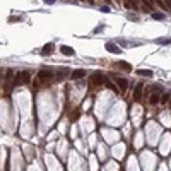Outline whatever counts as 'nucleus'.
I'll use <instances>...</instances> for the list:
<instances>
[{
	"mask_svg": "<svg viewBox=\"0 0 171 171\" xmlns=\"http://www.w3.org/2000/svg\"><path fill=\"white\" fill-rule=\"evenodd\" d=\"M104 79H106V77H104L101 72H96V74L91 75L89 82H91V86H103V84H104Z\"/></svg>",
	"mask_w": 171,
	"mask_h": 171,
	"instance_id": "1",
	"label": "nucleus"
},
{
	"mask_svg": "<svg viewBox=\"0 0 171 171\" xmlns=\"http://www.w3.org/2000/svg\"><path fill=\"white\" fill-rule=\"evenodd\" d=\"M142 89H144V84H137L135 89H134V101L139 103L140 98H142Z\"/></svg>",
	"mask_w": 171,
	"mask_h": 171,
	"instance_id": "2",
	"label": "nucleus"
},
{
	"mask_svg": "<svg viewBox=\"0 0 171 171\" xmlns=\"http://www.w3.org/2000/svg\"><path fill=\"white\" fill-rule=\"evenodd\" d=\"M36 79L46 82V81H51V79H53V74H51V72H38V77H36Z\"/></svg>",
	"mask_w": 171,
	"mask_h": 171,
	"instance_id": "3",
	"label": "nucleus"
},
{
	"mask_svg": "<svg viewBox=\"0 0 171 171\" xmlns=\"http://www.w3.org/2000/svg\"><path fill=\"white\" fill-rule=\"evenodd\" d=\"M104 46H106V50H108L110 53H122V50H120L115 43H106Z\"/></svg>",
	"mask_w": 171,
	"mask_h": 171,
	"instance_id": "4",
	"label": "nucleus"
},
{
	"mask_svg": "<svg viewBox=\"0 0 171 171\" xmlns=\"http://www.w3.org/2000/svg\"><path fill=\"white\" fill-rule=\"evenodd\" d=\"M115 82L120 86V89H122V91H125V89H127V86H128L127 79H123V77H115Z\"/></svg>",
	"mask_w": 171,
	"mask_h": 171,
	"instance_id": "5",
	"label": "nucleus"
},
{
	"mask_svg": "<svg viewBox=\"0 0 171 171\" xmlns=\"http://www.w3.org/2000/svg\"><path fill=\"white\" fill-rule=\"evenodd\" d=\"M115 67H118V69H122V70H127V72H130V70H132V65H130V63H127V62H116V63H115Z\"/></svg>",
	"mask_w": 171,
	"mask_h": 171,
	"instance_id": "6",
	"label": "nucleus"
},
{
	"mask_svg": "<svg viewBox=\"0 0 171 171\" xmlns=\"http://www.w3.org/2000/svg\"><path fill=\"white\" fill-rule=\"evenodd\" d=\"M84 75H86V72H84L82 69H77V70H74V72L70 74V77H72V79H82Z\"/></svg>",
	"mask_w": 171,
	"mask_h": 171,
	"instance_id": "7",
	"label": "nucleus"
},
{
	"mask_svg": "<svg viewBox=\"0 0 171 171\" xmlns=\"http://www.w3.org/2000/svg\"><path fill=\"white\" fill-rule=\"evenodd\" d=\"M51 51H53V45H51V43L45 45V46H43V50H41V53H43V55H50Z\"/></svg>",
	"mask_w": 171,
	"mask_h": 171,
	"instance_id": "8",
	"label": "nucleus"
},
{
	"mask_svg": "<svg viewBox=\"0 0 171 171\" xmlns=\"http://www.w3.org/2000/svg\"><path fill=\"white\" fill-rule=\"evenodd\" d=\"M60 51H62L63 55H74V50H72L70 46H62V48H60Z\"/></svg>",
	"mask_w": 171,
	"mask_h": 171,
	"instance_id": "9",
	"label": "nucleus"
},
{
	"mask_svg": "<svg viewBox=\"0 0 171 171\" xmlns=\"http://www.w3.org/2000/svg\"><path fill=\"white\" fill-rule=\"evenodd\" d=\"M69 74V69H58V74H57V79H63L65 75Z\"/></svg>",
	"mask_w": 171,
	"mask_h": 171,
	"instance_id": "10",
	"label": "nucleus"
},
{
	"mask_svg": "<svg viewBox=\"0 0 171 171\" xmlns=\"http://www.w3.org/2000/svg\"><path fill=\"white\" fill-rule=\"evenodd\" d=\"M137 74H140V75H147V77H152V72H151L149 69H140V70H137Z\"/></svg>",
	"mask_w": 171,
	"mask_h": 171,
	"instance_id": "11",
	"label": "nucleus"
},
{
	"mask_svg": "<svg viewBox=\"0 0 171 171\" xmlns=\"http://www.w3.org/2000/svg\"><path fill=\"white\" fill-rule=\"evenodd\" d=\"M21 81H22V82H29V81H31L29 72H21Z\"/></svg>",
	"mask_w": 171,
	"mask_h": 171,
	"instance_id": "12",
	"label": "nucleus"
},
{
	"mask_svg": "<svg viewBox=\"0 0 171 171\" xmlns=\"http://www.w3.org/2000/svg\"><path fill=\"white\" fill-rule=\"evenodd\" d=\"M152 17H154L156 21H164V19H166V15H164L163 12H161V14H159V12H154V14H152Z\"/></svg>",
	"mask_w": 171,
	"mask_h": 171,
	"instance_id": "13",
	"label": "nucleus"
},
{
	"mask_svg": "<svg viewBox=\"0 0 171 171\" xmlns=\"http://www.w3.org/2000/svg\"><path fill=\"white\" fill-rule=\"evenodd\" d=\"M161 101V98L158 96V94H152V98H151V104H158Z\"/></svg>",
	"mask_w": 171,
	"mask_h": 171,
	"instance_id": "14",
	"label": "nucleus"
},
{
	"mask_svg": "<svg viewBox=\"0 0 171 171\" xmlns=\"http://www.w3.org/2000/svg\"><path fill=\"white\" fill-rule=\"evenodd\" d=\"M158 43L159 45H168V43H171V38H159Z\"/></svg>",
	"mask_w": 171,
	"mask_h": 171,
	"instance_id": "15",
	"label": "nucleus"
},
{
	"mask_svg": "<svg viewBox=\"0 0 171 171\" xmlns=\"http://www.w3.org/2000/svg\"><path fill=\"white\" fill-rule=\"evenodd\" d=\"M22 81H21V72H17V75H15V79H14V86H19Z\"/></svg>",
	"mask_w": 171,
	"mask_h": 171,
	"instance_id": "16",
	"label": "nucleus"
},
{
	"mask_svg": "<svg viewBox=\"0 0 171 171\" xmlns=\"http://www.w3.org/2000/svg\"><path fill=\"white\" fill-rule=\"evenodd\" d=\"M146 9L152 10V9H154V2H146Z\"/></svg>",
	"mask_w": 171,
	"mask_h": 171,
	"instance_id": "17",
	"label": "nucleus"
},
{
	"mask_svg": "<svg viewBox=\"0 0 171 171\" xmlns=\"http://www.w3.org/2000/svg\"><path fill=\"white\" fill-rule=\"evenodd\" d=\"M5 77H7V81H10V79H14V70H9Z\"/></svg>",
	"mask_w": 171,
	"mask_h": 171,
	"instance_id": "18",
	"label": "nucleus"
},
{
	"mask_svg": "<svg viewBox=\"0 0 171 171\" xmlns=\"http://www.w3.org/2000/svg\"><path fill=\"white\" fill-rule=\"evenodd\" d=\"M168 99H170V94H164V96H163V99H161V101H163V103H166V101H168Z\"/></svg>",
	"mask_w": 171,
	"mask_h": 171,
	"instance_id": "19",
	"label": "nucleus"
},
{
	"mask_svg": "<svg viewBox=\"0 0 171 171\" xmlns=\"http://www.w3.org/2000/svg\"><path fill=\"white\" fill-rule=\"evenodd\" d=\"M79 113H81V111H79V110H75V111H74V115H72V120H75V118H77V115H79Z\"/></svg>",
	"mask_w": 171,
	"mask_h": 171,
	"instance_id": "20",
	"label": "nucleus"
},
{
	"mask_svg": "<svg viewBox=\"0 0 171 171\" xmlns=\"http://www.w3.org/2000/svg\"><path fill=\"white\" fill-rule=\"evenodd\" d=\"M125 7H127V9H132L134 5H132V2H125Z\"/></svg>",
	"mask_w": 171,
	"mask_h": 171,
	"instance_id": "21",
	"label": "nucleus"
}]
</instances>
